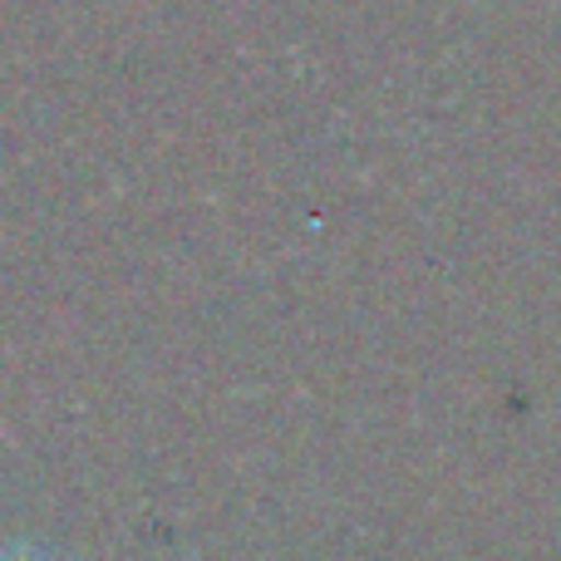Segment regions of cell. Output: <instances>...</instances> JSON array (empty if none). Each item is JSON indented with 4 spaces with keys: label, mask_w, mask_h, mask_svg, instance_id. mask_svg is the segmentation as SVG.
<instances>
[{
    "label": "cell",
    "mask_w": 561,
    "mask_h": 561,
    "mask_svg": "<svg viewBox=\"0 0 561 561\" xmlns=\"http://www.w3.org/2000/svg\"><path fill=\"white\" fill-rule=\"evenodd\" d=\"M5 561H15V557H5Z\"/></svg>",
    "instance_id": "1"
}]
</instances>
